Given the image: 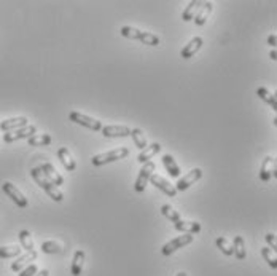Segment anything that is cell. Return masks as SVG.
Returning <instances> with one entry per match:
<instances>
[{
	"label": "cell",
	"instance_id": "6da1fadb",
	"mask_svg": "<svg viewBox=\"0 0 277 276\" xmlns=\"http://www.w3.org/2000/svg\"><path fill=\"white\" fill-rule=\"evenodd\" d=\"M30 176H32V179L35 181L37 185L42 187L45 192H46V195H48L53 201L61 203V201L64 200V193H62L61 190H59L56 185H53V184L40 173V169H38V168H32V169H30Z\"/></svg>",
	"mask_w": 277,
	"mask_h": 276
},
{
	"label": "cell",
	"instance_id": "7a4b0ae2",
	"mask_svg": "<svg viewBox=\"0 0 277 276\" xmlns=\"http://www.w3.org/2000/svg\"><path fill=\"white\" fill-rule=\"evenodd\" d=\"M128 155H129V149L118 147V149H113V150H109V152H105V153L94 155L91 158V163L94 166H102V165H107V163H111V161L126 158Z\"/></svg>",
	"mask_w": 277,
	"mask_h": 276
},
{
	"label": "cell",
	"instance_id": "3957f363",
	"mask_svg": "<svg viewBox=\"0 0 277 276\" xmlns=\"http://www.w3.org/2000/svg\"><path fill=\"white\" fill-rule=\"evenodd\" d=\"M155 173V163L153 161H147V163H143L140 171H138V176H137V179L134 182V190L137 193H142L145 187H147V184L150 182V177L151 174Z\"/></svg>",
	"mask_w": 277,
	"mask_h": 276
},
{
	"label": "cell",
	"instance_id": "277c9868",
	"mask_svg": "<svg viewBox=\"0 0 277 276\" xmlns=\"http://www.w3.org/2000/svg\"><path fill=\"white\" fill-rule=\"evenodd\" d=\"M193 241H194V235L183 233L182 236H175L174 240H170L169 243H166V245L163 246L161 252H163V255H170V254H174L175 251H179V249H182L183 246L191 245Z\"/></svg>",
	"mask_w": 277,
	"mask_h": 276
},
{
	"label": "cell",
	"instance_id": "5b68a950",
	"mask_svg": "<svg viewBox=\"0 0 277 276\" xmlns=\"http://www.w3.org/2000/svg\"><path fill=\"white\" fill-rule=\"evenodd\" d=\"M69 118H70V122H74L77 124H82V126L88 128V129H92V131H101L102 129L101 120H97V118H92V117H88V115H84V114H80V112H70Z\"/></svg>",
	"mask_w": 277,
	"mask_h": 276
},
{
	"label": "cell",
	"instance_id": "8992f818",
	"mask_svg": "<svg viewBox=\"0 0 277 276\" xmlns=\"http://www.w3.org/2000/svg\"><path fill=\"white\" fill-rule=\"evenodd\" d=\"M2 190L5 192V195L8 196V198H11V201L15 203L18 208H28V205H29L28 198H26L21 190H19L16 185H13L11 182H3Z\"/></svg>",
	"mask_w": 277,
	"mask_h": 276
},
{
	"label": "cell",
	"instance_id": "52a82bcc",
	"mask_svg": "<svg viewBox=\"0 0 277 276\" xmlns=\"http://www.w3.org/2000/svg\"><path fill=\"white\" fill-rule=\"evenodd\" d=\"M37 133V126L35 124H28V126L24 128H19V129H15V131H10V133H5L3 134V141L6 144H11L15 141H19V139H29Z\"/></svg>",
	"mask_w": 277,
	"mask_h": 276
},
{
	"label": "cell",
	"instance_id": "ba28073f",
	"mask_svg": "<svg viewBox=\"0 0 277 276\" xmlns=\"http://www.w3.org/2000/svg\"><path fill=\"white\" fill-rule=\"evenodd\" d=\"M202 177V169L201 168H194L191 169L190 173H187L183 177H180L179 182L175 184V190L177 192H183V190H187L188 187H191L196 181H199Z\"/></svg>",
	"mask_w": 277,
	"mask_h": 276
},
{
	"label": "cell",
	"instance_id": "9c48e42d",
	"mask_svg": "<svg viewBox=\"0 0 277 276\" xmlns=\"http://www.w3.org/2000/svg\"><path fill=\"white\" fill-rule=\"evenodd\" d=\"M150 182L153 184V185H155L156 188H160L163 193H166L167 196H170V198H174V196L177 195V190H175V187L172 185V184H170L167 179H164V177L160 176L158 173H153V174H151Z\"/></svg>",
	"mask_w": 277,
	"mask_h": 276
},
{
	"label": "cell",
	"instance_id": "30bf717a",
	"mask_svg": "<svg viewBox=\"0 0 277 276\" xmlns=\"http://www.w3.org/2000/svg\"><path fill=\"white\" fill-rule=\"evenodd\" d=\"M260 179L263 182H268L271 181L273 177H276V158L274 156H266L265 160L261 163V168H260Z\"/></svg>",
	"mask_w": 277,
	"mask_h": 276
},
{
	"label": "cell",
	"instance_id": "8fae6325",
	"mask_svg": "<svg viewBox=\"0 0 277 276\" xmlns=\"http://www.w3.org/2000/svg\"><path fill=\"white\" fill-rule=\"evenodd\" d=\"M38 169H40V173L53 184V185H56L57 188H59V185H62V184H64L62 176L57 173L56 168L53 166L51 163H43L42 166H38Z\"/></svg>",
	"mask_w": 277,
	"mask_h": 276
},
{
	"label": "cell",
	"instance_id": "7c38bea8",
	"mask_svg": "<svg viewBox=\"0 0 277 276\" xmlns=\"http://www.w3.org/2000/svg\"><path fill=\"white\" fill-rule=\"evenodd\" d=\"M101 131L105 137H128L131 134V128L126 124H107Z\"/></svg>",
	"mask_w": 277,
	"mask_h": 276
},
{
	"label": "cell",
	"instance_id": "4fadbf2b",
	"mask_svg": "<svg viewBox=\"0 0 277 276\" xmlns=\"http://www.w3.org/2000/svg\"><path fill=\"white\" fill-rule=\"evenodd\" d=\"M28 122L29 120L26 117H13V118H8V120H3L2 123H0V129L5 131V133H10V131L28 126L29 124Z\"/></svg>",
	"mask_w": 277,
	"mask_h": 276
},
{
	"label": "cell",
	"instance_id": "5bb4252c",
	"mask_svg": "<svg viewBox=\"0 0 277 276\" xmlns=\"http://www.w3.org/2000/svg\"><path fill=\"white\" fill-rule=\"evenodd\" d=\"M202 43H204L202 37H194V38H191V40H190V42L182 48L180 56H182L183 59H190V58H193V56L197 53V51L201 50Z\"/></svg>",
	"mask_w": 277,
	"mask_h": 276
},
{
	"label": "cell",
	"instance_id": "9a60e30c",
	"mask_svg": "<svg viewBox=\"0 0 277 276\" xmlns=\"http://www.w3.org/2000/svg\"><path fill=\"white\" fill-rule=\"evenodd\" d=\"M35 259H37V251H35V249H34V251H30V252H24L11 264V270L13 272H21L23 268L30 265V262H34Z\"/></svg>",
	"mask_w": 277,
	"mask_h": 276
},
{
	"label": "cell",
	"instance_id": "2e32d148",
	"mask_svg": "<svg viewBox=\"0 0 277 276\" xmlns=\"http://www.w3.org/2000/svg\"><path fill=\"white\" fill-rule=\"evenodd\" d=\"M175 230H179L182 233L187 235H197L201 232V223L199 222H193V220H177L175 223Z\"/></svg>",
	"mask_w": 277,
	"mask_h": 276
},
{
	"label": "cell",
	"instance_id": "e0dca14e",
	"mask_svg": "<svg viewBox=\"0 0 277 276\" xmlns=\"http://www.w3.org/2000/svg\"><path fill=\"white\" fill-rule=\"evenodd\" d=\"M161 152V144H158V142H153L151 146H147V149H143L140 153H138L137 156V161L138 163H147V161H151V158L156 155V153H160Z\"/></svg>",
	"mask_w": 277,
	"mask_h": 276
},
{
	"label": "cell",
	"instance_id": "ac0fdd59",
	"mask_svg": "<svg viewBox=\"0 0 277 276\" xmlns=\"http://www.w3.org/2000/svg\"><path fill=\"white\" fill-rule=\"evenodd\" d=\"M57 156H59V160H61L62 166L67 169V171H70V173H72V171L77 169V163L74 160V156L70 155L67 147H61V149H59L57 150Z\"/></svg>",
	"mask_w": 277,
	"mask_h": 276
},
{
	"label": "cell",
	"instance_id": "d6986e66",
	"mask_svg": "<svg viewBox=\"0 0 277 276\" xmlns=\"http://www.w3.org/2000/svg\"><path fill=\"white\" fill-rule=\"evenodd\" d=\"M83 265H84V251L77 249L74 254V259H72V267H70L72 276H80L83 272Z\"/></svg>",
	"mask_w": 277,
	"mask_h": 276
},
{
	"label": "cell",
	"instance_id": "ffe728a7",
	"mask_svg": "<svg viewBox=\"0 0 277 276\" xmlns=\"http://www.w3.org/2000/svg\"><path fill=\"white\" fill-rule=\"evenodd\" d=\"M212 8H214L212 2H204V3H202V6L199 8V11H197V15L194 16L193 21H194L197 26L206 24V21H207L209 16H210V13H212Z\"/></svg>",
	"mask_w": 277,
	"mask_h": 276
},
{
	"label": "cell",
	"instance_id": "44dd1931",
	"mask_svg": "<svg viewBox=\"0 0 277 276\" xmlns=\"http://www.w3.org/2000/svg\"><path fill=\"white\" fill-rule=\"evenodd\" d=\"M202 3L204 2H201V0H193V2H190L188 6L182 13V19H183V21H193L194 16L197 15V11H199V8L202 6Z\"/></svg>",
	"mask_w": 277,
	"mask_h": 276
},
{
	"label": "cell",
	"instance_id": "7402d4cb",
	"mask_svg": "<svg viewBox=\"0 0 277 276\" xmlns=\"http://www.w3.org/2000/svg\"><path fill=\"white\" fill-rule=\"evenodd\" d=\"M233 254L236 255L237 260H244L247 257V249H246V241H244L242 236H234L233 241Z\"/></svg>",
	"mask_w": 277,
	"mask_h": 276
},
{
	"label": "cell",
	"instance_id": "603a6c76",
	"mask_svg": "<svg viewBox=\"0 0 277 276\" xmlns=\"http://www.w3.org/2000/svg\"><path fill=\"white\" fill-rule=\"evenodd\" d=\"M163 165L164 168L167 169V173L172 176V177H179L180 176V168L179 165H177V161L174 160V156L172 155H164L163 156Z\"/></svg>",
	"mask_w": 277,
	"mask_h": 276
},
{
	"label": "cell",
	"instance_id": "cb8c5ba5",
	"mask_svg": "<svg viewBox=\"0 0 277 276\" xmlns=\"http://www.w3.org/2000/svg\"><path fill=\"white\" fill-rule=\"evenodd\" d=\"M23 254L21 246H2L0 247V259H11V257H19Z\"/></svg>",
	"mask_w": 277,
	"mask_h": 276
},
{
	"label": "cell",
	"instance_id": "d4e9b609",
	"mask_svg": "<svg viewBox=\"0 0 277 276\" xmlns=\"http://www.w3.org/2000/svg\"><path fill=\"white\" fill-rule=\"evenodd\" d=\"M51 136L50 134H34L28 139V144L30 147H45L51 144Z\"/></svg>",
	"mask_w": 277,
	"mask_h": 276
},
{
	"label": "cell",
	"instance_id": "484cf974",
	"mask_svg": "<svg viewBox=\"0 0 277 276\" xmlns=\"http://www.w3.org/2000/svg\"><path fill=\"white\" fill-rule=\"evenodd\" d=\"M129 136L133 137V141H134V144H136V147H138L140 150L147 149V146H148L147 137H145L143 131H142L140 128H134V129H131V134H129Z\"/></svg>",
	"mask_w": 277,
	"mask_h": 276
},
{
	"label": "cell",
	"instance_id": "4316f807",
	"mask_svg": "<svg viewBox=\"0 0 277 276\" xmlns=\"http://www.w3.org/2000/svg\"><path fill=\"white\" fill-rule=\"evenodd\" d=\"M18 238H19V243H21V247L26 249V252L34 251V240H32V235L29 230H21Z\"/></svg>",
	"mask_w": 277,
	"mask_h": 276
},
{
	"label": "cell",
	"instance_id": "83f0119b",
	"mask_svg": "<svg viewBox=\"0 0 277 276\" xmlns=\"http://www.w3.org/2000/svg\"><path fill=\"white\" fill-rule=\"evenodd\" d=\"M256 96L260 97V99H263L266 104H269V106L273 107V110H277V101H276V96L273 93H269V91L266 88L260 87L258 90H256Z\"/></svg>",
	"mask_w": 277,
	"mask_h": 276
},
{
	"label": "cell",
	"instance_id": "f1b7e54d",
	"mask_svg": "<svg viewBox=\"0 0 277 276\" xmlns=\"http://www.w3.org/2000/svg\"><path fill=\"white\" fill-rule=\"evenodd\" d=\"M120 34L126 38H131V40H140L143 31L133 28V26H123V28L120 29Z\"/></svg>",
	"mask_w": 277,
	"mask_h": 276
},
{
	"label": "cell",
	"instance_id": "f546056e",
	"mask_svg": "<svg viewBox=\"0 0 277 276\" xmlns=\"http://www.w3.org/2000/svg\"><path fill=\"white\" fill-rule=\"evenodd\" d=\"M161 214L164 215L166 219H169L170 222H177V220H180V213L179 211H175V208H172L170 205H163L161 206Z\"/></svg>",
	"mask_w": 277,
	"mask_h": 276
},
{
	"label": "cell",
	"instance_id": "4dcf8cb0",
	"mask_svg": "<svg viewBox=\"0 0 277 276\" xmlns=\"http://www.w3.org/2000/svg\"><path fill=\"white\" fill-rule=\"evenodd\" d=\"M261 255H263V259H265V262L273 268V270H276L277 268V255L276 252L273 251V249H269V247H263L261 249Z\"/></svg>",
	"mask_w": 277,
	"mask_h": 276
},
{
	"label": "cell",
	"instance_id": "1f68e13d",
	"mask_svg": "<svg viewBox=\"0 0 277 276\" xmlns=\"http://www.w3.org/2000/svg\"><path fill=\"white\" fill-rule=\"evenodd\" d=\"M215 245H217V247H219L225 255H233V245H231V243L226 238L219 236V238L215 240Z\"/></svg>",
	"mask_w": 277,
	"mask_h": 276
},
{
	"label": "cell",
	"instance_id": "d6a6232c",
	"mask_svg": "<svg viewBox=\"0 0 277 276\" xmlns=\"http://www.w3.org/2000/svg\"><path fill=\"white\" fill-rule=\"evenodd\" d=\"M42 251L43 254H59L62 251V246L56 241H45L42 243Z\"/></svg>",
	"mask_w": 277,
	"mask_h": 276
},
{
	"label": "cell",
	"instance_id": "836d02e7",
	"mask_svg": "<svg viewBox=\"0 0 277 276\" xmlns=\"http://www.w3.org/2000/svg\"><path fill=\"white\" fill-rule=\"evenodd\" d=\"M138 42H142L145 45H150V47H156V45H160V37L151 34V32H143Z\"/></svg>",
	"mask_w": 277,
	"mask_h": 276
},
{
	"label": "cell",
	"instance_id": "e575fe53",
	"mask_svg": "<svg viewBox=\"0 0 277 276\" xmlns=\"http://www.w3.org/2000/svg\"><path fill=\"white\" fill-rule=\"evenodd\" d=\"M37 272H38L37 265L30 264V265H28V267H26V268H23L21 272H19V276H34V275H35Z\"/></svg>",
	"mask_w": 277,
	"mask_h": 276
},
{
	"label": "cell",
	"instance_id": "d590c367",
	"mask_svg": "<svg viewBox=\"0 0 277 276\" xmlns=\"http://www.w3.org/2000/svg\"><path fill=\"white\" fill-rule=\"evenodd\" d=\"M265 238H266V243H268V245H269V249H273V251L276 252V251H277L276 235H274V233H268V235L265 236Z\"/></svg>",
	"mask_w": 277,
	"mask_h": 276
},
{
	"label": "cell",
	"instance_id": "8d00e7d4",
	"mask_svg": "<svg viewBox=\"0 0 277 276\" xmlns=\"http://www.w3.org/2000/svg\"><path fill=\"white\" fill-rule=\"evenodd\" d=\"M268 43L271 45L273 48H276V45H277V37H276V34H271L268 37Z\"/></svg>",
	"mask_w": 277,
	"mask_h": 276
},
{
	"label": "cell",
	"instance_id": "74e56055",
	"mask_svg": "<svg viewBox=\"0 0 277 276\" xmlns=\"http://www.w3.org/2000/svg\"><path fill=\"white\" fill-rule=\"evenodd\" d=\"M34 276H50V272L46 270V268H43V270H38Z\"/></svg>",
	"mask_w": 277,
	"mask_h": 276
},
{
	"label": "cell",
	"instance_id": "f35d334b",
	"mask_svg": "<svg viewBox=\"0 0 277 276\" xmlns=\"http://www.w3.org/2000/svg\"><path fill=\"white\" fill-rule=\"evenodd\" d=\"M269 58H271L273 61H276V59H277V51H276V48L271 50V53H269Z\"/></svg>",
	"mask_w": 277,
	"mask_h": 276
},
{
	"label": "cell",
	"instance_id": "ab89813d",
	"mask_svg": "<svg viewBox=\"0 0 277 276\" xmlns=\"http://www.w3.org/2000/svg\"><path fill=\"white\" fill-rule=\"evenodd\" d=\"M175 276H187V273H185V272H179Z\"/></svg>",
	"mask_w": 277,
	"mask_h": 276
}]
</instances>
